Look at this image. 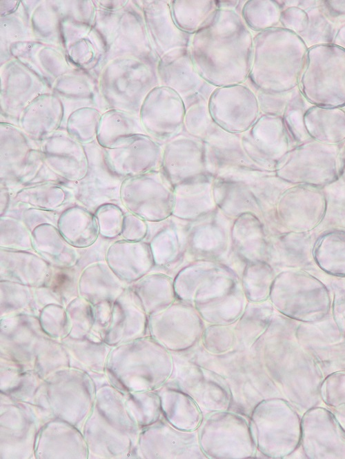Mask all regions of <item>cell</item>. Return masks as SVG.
Wrapping results in <instances>:
<instances>
[{
    "label": "cell",
    "mask_w": 345,
    "mask_h": 459,
    "mask_svg": "<svg viewBox=\"0 0 345 459\" xmlns=\"http://www.w3.org/2000/svg\"><path fill=\"white\" fill-rule=\"evenodd\" d=\"M303 452L310 459H345V431L328 409L314 406L301 418Z\"/></svg>",
    "instance_id": "11"
},
{
    "label": "cell",
    "mask_w": 345,
    "mask_h": 459,
    "mask_svg": "<svg viewBox=\"0 0 345 459\" xmlns=\"http://www.w3.org/2000/svg\"><path fill=\"white\" fill-rule=\"evenodd\" d=\"M173 363L172 374L168 380L188 394L204 416L230 409L231 394L221 376L199 365L188 356L175 355Z\"/></svg>",
    "instance_id": "9"
},
{
    "label": "cell",
    "mask_w": 345,
    "mask_h": 459,
    "mask_svg": "<svg viewBox=\"0 0 345 459\" xmlns=\"http://www.w3.org/2000/svg\"><path fill=\"white\" fill-rule=\"evenodd\" d=\"M341 172H340V179L343 181L345 183V141L343 143V145H341Z\"/></svg>",
    "instance_id": "47"
},
{
    "label": "cell",
    "mask_w": 345,
    "mask_h": 459,
    "mask_svg": "<svg viewBox=\"0 0 345 459\" xmlns=\"http://www.w3.org/2000/svg\"><path fill=\"white\" fill-rule=\"evenodd\" d=\"M208 105L215 124L233 134L248 130L260 112L256 93L246 83L215 88Z\"/></svg>",
    "instance_id": "10"
},
{
    "label": "cell",
    "mask_w": 345,
    "mask_h": 459,
    "mask_svg": "<svg viewBox=\"0 0 345 459\" xmlns=\"http://www.w3.org/2000/svg\"><path fill=\"white\" fill-rule=\"evenodd\" d=\"M188 356L221 376L231 394L230 411L248 418L263 400L282 398L255 351L241 349L221 354L198 351Z\"/></svg>",
    "instance_id": "3"
},
{
    "label": "cell",
    "mask_w": 345,
    "mask_h": 459,
    "mask_svg": "<svg viewBox=\"0 0 345 459\" xmlns=\"http://www.w3.org/2000/svg\"><path fill=\"white\" fill-rule=\"evenodd\" d=\"M266 340L255 352L282 397L296 409L314 407L324 379L317 363L295 343L273 336Z\"/></svg>",
    "instance_id": "2"
},
{
    "label": "cell",
    "mask_w": 345,
    "mask_h": 459,
    "mask_svg": "<svg viewBox=\"0 0 345 459\" xmlns=\"http://www.w3.org/2000/svg\"><path fill=\"white\" fill-rule=\"evenodd\" d=\"M246 1H216L217 9L235 10L240 14Z\"/></svg>",
    "instance_id": "44"
},
{
    "label": "cell",
    "mask_w": 345,
    "mask_h": 459,
    "mask_svg": "<svg viewBox=\"0 0 345 459\" xmlns=\"http://www.w3.org/2000/svg\"><path fill=\"white\" fill-rule=\"evenodd\" d=\"M304 122L308 136L315 141L330 145L345 141V111L340 108H310Z\"/></svg>",
    "instance_id": "25"
},
{
    "label": "cell",
    "mask_w": 345,
    "mask_h": 459,
    "mask_svg": "<svg viewBox=\"0 0 345 459\" xmlns=\"http://www.w3.org/2000/svg\"><path fill=\"white\" fill-rule=\"evenodd\" d=\"M162 416L171 425L186 431H196L204 415L195 401L170 381L159 388Z\"/></svg>",
    "instance_id": "23"
},
{
    "label": "cell",
    "mask_w": 345,
    "mask_h": 459,
    "mask_svg": "<svg viewBox=\"0 0 345 459\" xmlns=\"http://www.w3.org/2000/svg\"><path fill=\"white\" fill-rule=\"evenodd\" d=\"M282 10L275 1L248 0L244 4L240 14L249 30L257 34L280 27L278 25Z\"/></svg>",
    "instance_id": "32"
},
{
    "label": "cell",
    "mask_w": 345,
    "mask_h": 459,
    "mask_svg": "<svg viewBox=\"0 0 345 459\" xmlns=\"http://www.w3.org/2000/svg\"><path fill=\"white\" fill-rule=\"evenodd\" d=\"M319 397L328 409L345 404V370L330 373L323 379Z\"/></svg>",
    "instance_id": "38"
},
{
    "label": "cell",
    "mask_w": 345,
    "mask_h": 459,
    "mask_svg": "<svg viewBox=\"0 0 345 459\" xmlns=\"http://www.w3.org/2000/svg\"><path fill=\"white\" fill-rule=\"evenodd\" d=\"M161 154V147L146 134H135L121 146L105 149V161L115 175L125 179L149 172Z\"/></svg>",
    "instance_id": "18"
},
{
    "label": "cell",
    "mask_w": 345,
    "mask_h": 459,
    "mask_svg": "<svg viewBox=\"0 0 345 459\" xmlns=\"http://www.w3.org/2000/svg\"><path fill=\"white\" fill-rule=\"evenodd\" d=\"M41 152L48 167L67 183L78 181L87 173V154L70 134L59 132L48 136Z\"/></svg>",
    "instance_id": "19"
},
{
    "label": "cell",
    "mask_w": 345,
    "mask_h": 459,
    "mask_svg": "<svg viewBox=\"0 0 345 459\" xmlns=\"http://www.w3.org/2000/svg\"><path fill=\"white\" fill-rule=\"evenodd\" d=\"M170 7L178 28L192 35L202 29L218 10L215 0H173Z\"/></svg>",
    "instance_id": "30"
},
{
    "label": "cell",
    "mask_w": 345,
    "mask_h": 459,
    "mask_svg": "<svg viewBox=\"0 0 345 459\" xmlns=\"http://www.w3.org/2000/svg\"><path fill=\"white\" fill-rule=\"evenodd\" d=\"M328 409L345 431V404Z\"/></svg>",
    "instance_id": "45"
},
{
    "label": "cell",
    "mask_w": 345,
    "mask_h": 459,
    "mask_svg": "<svg viewBox=\"0 0 345 459\" xmlns=\"http://www.w3.org/2000/svg\"><path fill=\"white\" fill-rule=\"evenodd\" d=\"M301 418L295 407L283 398L258 403L248 418L257 452L274 459L291 456L300 445Z\"/></svg>",
    "instance_id": "5"
},
{
    "label": "cell",
    "mask_w": 345,
    "mask_h": 459,
    "mask_svg": "<svg viewBox=\"0 0 345 459\" xmlns=\"http://www.w3.org/2000/svg\"><path fill=\"white\" fill-rule=\"evenodd\" d=\"M161 187L155 174L147 172L124 179L120 188V201L131 212L150 218Z\"/></svg>",
    "instance_id": "24"
},
{
    "label": "cell",
    "mask_w": 345,
    "mask_h": 459,
    "mask_svg": "<svg viewBox=\"0 0 345 459\" xmlns=\"http://www.w3.org/2000/svg\"><path fill=\"white\" fill-rule=\"evenodd\" d=\"M100 120V114L95 109L77 110L68 119V132L79 142H90L97 135Z\"/></svg>",
    "instance_id": "35"
},
{
    "label": "cell",
    "mask_w": 345,
    "mask_h": 459,
    "mask_svg": "<svg viewBox=\"0 0 345 459\" xmlns=\"http://www.w3.org/2000/svg\"><path fill=\"white\" fill-rule=\"evenodd\" d=\"M157 337L172 351H182L193 347L202 332L201 320L190 307H170L155 322Z\"/></svg>",
    "instance_id": "21"
},
{
    "label": "cell",
    "mask_w": 345,
    "mask_h": 459,
    "mask_svg": "<svg viewBox=\"0 0 345 459\" xmlns=\"http://www.w3.org/2000/svg\"><path fill=\"white\" fill-rule=\"evenodd\" d=\"M331 307L337 327L345 338V297L335 298Z\"/></svg>",
    "instance_id": "43"
},
{
    "label": "cell",
    "mask_w": 345,
    "mask_h": 459,
    "mask_svg": "<svg viewBox=\"0 0 345 459\" xmlns=\"http://www.w3.org/2000/svg\"><path fill=\"white\" fill-rule=\"evenodd\" d=\"M34 249L48 258H72L75 250L61 234L59 229L51 224L44 223L36 227L32 232Z\"/></svg>",
    "instance_id": "33"
},
{
    "label": "cell",
    "mask_w": 345,
    "mask_h": 459,
    "mask_svg": "<svg viewBox=\"0 0 345 459\" xmlns=\"http://www.w3.org/2000/svg\"><path fill=\"white\" fill-rule=\"evenodd\" d=\"M272 301L282 314L303 323H315L330 312L332 301L328 289L314 276L288 271L277 278Z\"/></svg>",
    "instance_id": "6"
},
{
    "label": "cell",
    "mask_w": 345,
    "mask_h": 459,
    "mask_svg": "<svg viewBox=\"0 0 345 459\" xmlns=\"http://www.w3.org/2000/svg\"><path fill=\"white\" fill-rule=\"evenodd\" d=\"M327 207L322 188L293 185L279 201L278 214L284 226L291 232L307 233L322 222Z\"/></svg>",
    "instance_id": "13"
},
{
    "label": "cell",
    "mask_w": 345,
    "mask_h": 459,
    "mask_svg": "<svg viewBox=\"0 0 345 459\" xmlns=\"http://www.w3.org/2000/svg\"><path fill=\"white\" fill-rule=\"evenodd\" d=\"M206 331L204 344L206 351L213 354H221L229 351L233 347V332L223 326L211 327Z\"/></svg>",
    "instance_id": "40"
},
{
    "label": "cell",
    "mask_w": 345,
    "mask_h": 459,
    "mask_svg": "<svg viewBox=\"0 0 345 459\" xmlns=\"http://www.w3.org/2000/svg\"><path fill=\"white\" fill-rule=\"evenodd\" d=\"M241 145L250 156L277 166L297 145L290 135L282 116L262 114L241 136Z\"/></svg>",
    "instance_id": "15"
},
{
    "label": "cell",
    "mask_w": 345,
    "mask_h": 459,
    "mask_svg": "<svg viewBox=\"0 0 345 459\" xmlns=\"http://www.w3.org/2000/svg\"><path fill=\"white\" fill-rule=\"evenodd\" d=\"M87 154V153H86ZM88 156V167L85 176L76 182L66 183L74 198L89 209L120 200L124 178L115 175L108 167L103 152Z\"/></svg>",
    "instance_id": "16"
},
{
    "label": "cell",
    "mask_w": 345,
    "mask_h": 459,
    "mask_svg": "<svg viewBox=\"0 0 345 459\" xmlns=\"http://www.w3.org/2000/svg\"><path fill=\"white\" fill-rule=\"evenodd\" d=\"M1 245L10 248L30 249L33 246L32 234L19 221L1 217Z\"/></svg>",
    "instance_id": "37"
},
{
    "label": "cell",
    "mask_w": 345,
    "mask_h": 459,
    "mask_svg": "<svg viewBox=\"0 0 345 459\" xmlns=\"http://www.w3.org/2000/svg\"><path fill=\"white\" fill-rule=\"evenodd\" d=\"M253 37L239 13L218 9L191 38L189 50L198 73L215 88L245 83L251 69Z\"/></svg>",
    "instance_id": "1"
},
{
    "label": "cell",
    "mask_w": 345,
    "mask_h": 459,
    "mask_svg": "<svg viewBox=\"0 0 345 459\" xmlns=\"http://www.w3.org/2000/svg\"><path fill=\"white\" fill-rule=\"evenodd\" d=\"M322 189L327 207L324 220L318 227L324 226L325 232L345 230V183L339 178Z\"/></svg>",
    "instance_id": "34"
},
{
    "label": "cell",
    "mask_w": 345,
    "mask_h": 459,
    "mask_svg": "<svg viewBox=\"0 0 345 459\" xmlns=\"http://www.w3.org/2000/svg\"><path fill=\"white\" fill-rule=\"evenodd\" d=\"M159 85L174 90L182 98L186 108L208 101L215 87L198 73L189 48L172 50L159 58L157 63Z\"/></svg>",
    "instance_id": "12"
},
{
    "label": "cell",
    "mask_w": 345,
    "mask_h": 459,
    "mask_svg": "<svg viewBox=\"0 0 345 459\" xmlns=\"http://www.w3.org/2000/svg\"><path fill=\"white\" fill-rule=\"evenodd\" d=\"M58 229L70 245L80 247L90 245L99 232L95 216L79 206L71 207L62 213L58 221Z\"/></svg>",
    "instance_id": "27"
},
{
    "label": "cell",
    "mask_w": 345,
    "mask_h": 459,
    "mask_svg": "<svg viewBox=\"0 0 345 459\" xmlns=\"http://www.w3.org/2000/svg\"><path fill=\"white\" fill-rule=\"evenodd\" d=\"M313 258L326 273L345 276V230L322 233L315 242Z\"/></svg>",
    "instance_id": "28"
},
{
    "label": "cell",
    "mask_w": 345,
    "mask_h": 459,
    "mask_svg": "<svg viewBox=\"0 0 345 459\" xmlns=\"http://www.w3.org/2000/svg\"><path fill=\"white\" fill-rule=\"evenodd\" d=\"M74 197L66 184L46 182L21 187L16 190L14 199L35 208L54 210Z\"/></svg>",
    "instance_id": "31"
},
{
    "label": "cell",
    "mask_w": 345,
    "mask_h": 459,
    "mask_svg": "<svg viewBox=\"0 0 345 459\" xmlns=\"http://www.w3.org/2000/svg\"><path fill=\"white\" fill-rule=\"evenodd\" d=\"M95 216L99 232L103 236L113 238L121 232L124 216L118 206L103 204L97 209Z\"/></svg>",
    "instance_id": "39"
},
{
    "label": "cell",
    "mask_w": 345,
    "mask_h": 459,
    "mask_svg": "<svg viewBox=\"0 0 345 459\" xmlns=\"http://www.w3.org/2000/svg\"><path fill=\"white\" fill-rule=\"evenodd\" d=\"M299 42L294 32L282 27L254 34L251 69L246 83L254 91L292 90L299 68Z\"/></svg>",
    "instance_id": "4"
},
{
    "label": "cell",
    "mask_w": 345,
    "mask_h": 459,
    "mask_svg": "<svg viewBox=\"0 0 345 459\" xmlns=\"http://www.w3.org/2000/svg\"><path fill=\"white\" fill-rule=\"evenodd\" d=\"M141 125L138 119L130 113L109 111L101 117L97 135L98 143L106 149L119 147L135 134H146Z\"/></svg>",
    "instance_id": "26"
},
{
    "label": "cell",
    "mask_w": 345,
    "mask_h": 459,
    "mask_svg": "<svg viewBox=\"0 0 345 459\" xmlns=\"http://www.w3.org/2000/svg\"><path fill=\"white\" fill-rule=\"evenodd\" d=\"M62 116V108L57 101H39L25 108L20 124L26 134L39 139L57 130Z\"/></svg>",
    "instance_id": "29"
},
{
    "label": "cell",
    "mask_w": 345,
    "mask_h": 459,
    "mask_svg": "<svg viewBox=\"0 0 345 459\" xmlns=\"http://www.w3.org/2000/svg\"><path fill=\"white\" fill-rule=\"evenodd\" d=\"M207 458L245 459L257 455L248 418L227 410L204 416L196 430Z\"/></svg>",
    "instance_id": "8"
},
{
    "label": "cell",
    "mask_w": 345,
    "mask_h": 459,
    "mask_svg": "<svg viewBox=\"0 0 345 459\" xmlns=\"http://www.w3.org/2000/svg\"><path fill=\"white\" fill-rule=\"evenodd\" d=\"M144 447L148 458H207L200 447L197 431L177 429L163 416L146 434Z\"/></svg>",
    "instance_id": "17"
},
{
    "label": "cell",
    "mask_w": 345,
    "mask_h": 459,
    "mask_svg": "<svg viewBox=\"0 0 345 459\" xmlns=\"http://www.w3.org/2000/svg\"><path fill=\"white\" fill-rule=\"evenodd\" d=\"M144 3L143 12L147 32L159 59L172 50L190 47L193 35L183 32L175 23L170 1Z\"/></svg>",
    "instance_id": "20"
},
{
    "label": "cell",
    "mask_w": 345,
    "mask_h": 459,
    "mask_svg": "<svg viewBox=\"0 0 345 459\" xmlns=\"http://www.w3.org/2000/svg\"><path fill=\"white\" fill-rule=\"evenodd\" d=\"M1 212L4 213L10 201V189L1 185Z\"/></svg>",
    "instance_id": "46"
},
{
    "label": "cell",
    "mask_w": 345,
    "mask_h": 459,
    "mask_svg": "<svg viewBox=\"0 0 345 459\" xmlns=\"http://www.w3.org/2000/svg\"><path fill=\"white\" fill-rule=\"evenodd\" d=\"M216 125L208 101H199L186 108L184 127L189 136L203 141Z\"/></svg>",
    "instance_id": "36"
},
{
    "label": "cell",
    "mask_w": 345,
    "mask_h": 459,
    "mask_svg": "<svg viewBox=\"0 0 345 459\" xmlns=\"http://www.w3.org/2000/svg\"><path fill=\"white\" fill-rule=\"evenodd\" d=\"M255 92L258 99L260 111L264 114L282 116L286 105L293 97L291 90L280 93Z\"/></svg>",
    "instance_id": "41"
},
{
    "label": "cell",
    "mask_w": 345,
    "mask_h": 459,
    "mask_svg": "<svg viewBox=\"0 0 345 459\" xmlns=\"http://www.w3.org/2000/svg\"><path fill=\"white\" fill-rule=\"evenodd\" d=\"M33 150L25 136L8 124L1 125V185L17 188L30 160Z\"/></svg>",
    "instance_id": "22"
},
{
    "label": "cell",
    "mask_w": 345,
    "mask_h": 459,
    "mask_svg": "<svg viewBox=\"0 0 345 459\" xmlns=\"http://www.w3.org/2000/svg\"><path fill=\"white\" fill-rule=\"evenodd\" d=\"M186 110L185 103L179 94L159 85L148 94L141 105V123L150 135L170 141L184 127Z\"/></svg>",
    "instance_id": "14"
},
{
    "label": "cell",
    "mask_w": 345,
    "mask_h": 459,
    "mask_svg": "<svg viewBox=\"0 0 345 459\" xmlns=\"http://www.w3.org/2000/svg\"><path fill=\"white\" fill-rule=\"evenodd\" d=\"M341 145L322 143L312 139L302 143L279 162L277 175L292 185L323 188L340 178Z\"/></svg>",
    "instance_id": "7"
},
{
    "label": "cell",
    "mask_w": 345,
    "mask_h": 459,
    "mask_svg": "<svg viewBox=\"0 0 345 459\" xmlns=\"http://www.w3.org/2000/svg\"><path fill=\"white\" fill-rule=\"evenodd\" d=\"M121 234L128 241L139 239L144 233L142 222L132 214H127L124 218Z\"/></svg>",
    "instance_id": "42"
}]
</instances>
